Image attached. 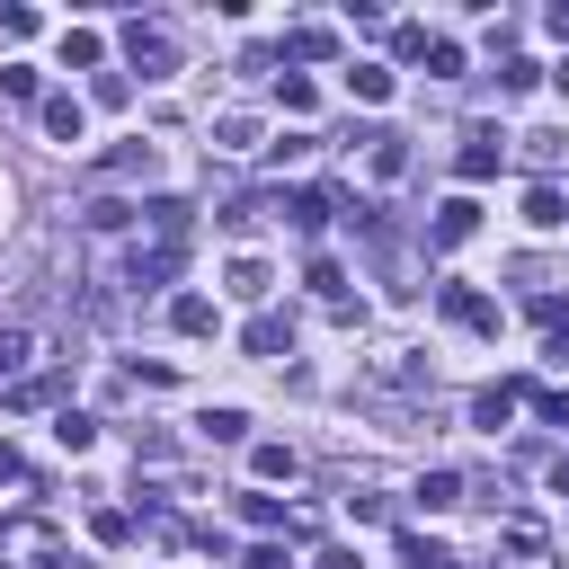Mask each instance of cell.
Listing matches in <instances>:
<instances>
[{"label":"cell","mask_w":569,"mask_h":569,"mask_svg":"<svg viewBox=\"0 0 569 569\" xmlns=\"http://www.w3.org/2000/svg\"><path fill=\"white\" fill-rule=\"evenodd\" d=\"M44 133H53V142H80V98L53 89V98H44Z\"/></svg>","instance_id":"obj_18"},{"label":"cell","mask_w":569,"mask_h":569,"mask_svg":"<svg viewBox=\"0 0 569 569\" xmlns=\"http://www.w3.org/2000/svg\"><path fill=\"white\" fill-rule=\"evenodd\" d=\"M0 480H27V462H18V445H0Z\"/></svg>","instance_id":"obj_35"},{"label":"cell","mask_w":569,"mask_h":569,"mask_svg":"<svg viewBox=\"0 0 569 569\" xmlns=\"http://www.w3.org/2000/svg\"><path fill=\"white\" fill-rule=\"evenodd\" d=\"M551 80H560V89H569V62H560V71H551Z\"/></svg>","instance_id":"obj_39"},{"label":"cell","mask_w":569,"mask_h":569,"mask_svg":"<svg viewBox=\"0 0 569 569\" xmlns=\"http://www.w3.org/2000/svg\"><path fill=\"white\" fill-rule=\"evenodd\" d=\"M427 71H436V80H462V44H453V36H427Z\"/></svg>","instance_id":"obj_22"},{"label":"cell","mask_w":569,"mask_h":569,"mask_svg":"<svg viewBox=\"0 0 569 569\" xmlns=\"http://www.w3.org/2000/svg\"><path fill=\"white\" fill-rule=\"evenodd\" d=\"M249 569H284V551H276V542H258V551H249Z\"/></svg>","instance_id":"obj_36"},{"label":"cell","mask_w":569,"mask_h":569,"mask_svg":"<svg viewBox=\"0 0 569 569\" xmlns=\"http://www.w3.org/2000/svg\"><path fill=\"white\" fill-rule=\"evenodd\" d=\"M498 160H507V133H498V124H471V133H462V151H453V169H462V178H489Z\"/></svg>","instance_id":"obj_5"},{"label":"cell","mask_w":569,"mask_h":569,"mask_svg":"<svg viewBox=\"0 0 569 569\" xmlns=\"http://www.w3.org/2000/svg\"><path fill=\"white\" fill-rule=\"evenodd\" d=\"M284 53H293V62H329V53H338V36H329V27H293V36H284Z\"/></svg>","instance_id":"obj_17"},{"label":"cell","mask_w":569,"mask_h":569,"mask_svg":"<svg viewBox=\"0 0 569 569\" xmlns=\"http://www.w3.org/2000/svg\"><path fill=\"white\" fill-rule=\"evenodd\" d=\"M409 169V142L400 133H373V178H400Z\"/></svg>","instance_id":"obj_24"},{"label":"cell","mask_w":569,"mask_h":569,"mask_svg":"<svg viewBox=\"0 0 569 569\" xmlns=\"http://www.w3.org/2000/svg\"><path fill=\"white\" fill-rule=\"evenodd\" d=\"M53 391H62V373H27V382H18V391H9V400H18V409H44V400H53Z\"/></svg>","instance_id":"obj_29"},{"label":"cell","mask_w":569,"mask_h":569,"mask_svg":"<svg viewBox=\"0 0 569 569\" xmlns=\"http://www.w3.org/2000/svg\"><path fill=\"white\" fill-rule=\"evenodd\" d=\"M436 311H445L453 329H480V338H498V302H489V293H471V284H445V293H436Z\"/></svg>","instance_id":"obj_3"},{"label":"cell","mask_w":569,"mask_h":569,"mask_svg":"<svg viewBox=\"0 0 569 569\" xmlns=\"http://www.w3.org/2000/svg\"><path fill=\"white\" fill-rule=\"evenodd\" d=\"M284 213H293V231H320L329 213H347V187H293Z\"/></svg>","instance_id":"obj_6"},{"label":"cell","mask_w":569,"mask_h":569,"mask_svg":"<svg viewBox=\"0 0 569 569\" xmlns=\"http://www.w3.org/2000/svg\"><path fill=\"white\" fill-rule=\"evenodd\" d=\"M320 569H365V560L356 551H320Z\"/></svg>","instance_id":"obj_38"},{"label":"cell","mask_w":569,"mask_h":569,"mask_svg":"<svg viewBox=\"0 0 569 569\" xmlns=\"http://www.w3.org/2000/svg\"><path fill=\"white\" fill-rule=\"evenodd\" d=\"M53 445H62V453H89V445H98V418H89V409H62V418H53Z\"/></svg>","instance_id":"obj_15"},{"label":"cell","mask_w":569,"mask_h":569,"mask_svg":"<svg viewBox=\"0 0 569 569\" xmlns=\"http://www.w3.org/2000/svg\"><path fill=\"white\" fill-rule=\"evenodd\" d=\"M302 284H311V293H329V302H338V284H347V276H338V258H311V276H302Z\"/></svg>","instance_id":"obj_32"},{"label":"cell","mask_w":569,"mask_h":569,"mask_svg":"<svg viewBox=\"0 0 569 569\" xmlns=\"http://www.w3.org/2000/svg\"><path fill=\"white\" fill-rule=\"evenodd\" d=\"M284 347H293V320H276V311L249 320V356H284Z\"/></svg>","instance_id":"obj_19"},{"label":"cell","mask_w":569,"mask_h":569,"mask_svg":"<svg viewBox=\"0 0 569 569\" xmlns=\"http://www.w3.org/2000/svg\"><path fill=\"white\" fill-rule=\"evenodd\" d=\"M471 231H480V204H471V196H453V204H436V231H427V240H436V249H453V240H471Z\"/></svg>","instance_id":"obj_8"},{"label":"cell","mask_w":569,"mask_h":569,"mask_svg":"<svg viewBox=\"0 0 569 569\" xmlns=\"http://www.w3.org/2000/svg\"><path fill=\"white\" fill-rule=\"evenodd\" d=\"M551 498H569V453H560V462H551Z\"/></svg>","instance_id":"obj_37"},{"label":"cell","mask_w":569,"mask_h":569,"mask_svg":"<svg viewBox=\"0 0 569 569\" xmlns=\"http://www.w3.org/2000/svg\"><path fill=\"white\" fill-rule=\"evenodd\" d=\"M36 365V329H0V373H27Z\"/></svg>","instance_id":"obj_21"},{"label":"cell","mask_w":569,"mask_h":569,"mask_svg":"<svg viewBox=\"0 0 569 569\" xmlns=\"http://www.w3.org/2000/svg\"><path fill=\"white\" fill-rule=\"evenodd\" d=\"M142 222H151L160 240H187V222H196V204H178V196H151V204H142Z\"/></svg>","instance_id":"obj_10"},{"label":"cell","mask_w":569,"mask_h":569,"mask_svg":"<svg viewBox=\"0 0 569 569\" xmlns=\"http://www.w3.org/2000/svg\"><path fill=\"white\" fill-rule=\"evenodd\" d=\"M98 53H107L98 27H71V36H62V62H98Z\"/></svg>","instance_id":"obj_26"},{"label":"cell","mask_w":569,"mask_h":569,"mask_svg":"<svg viewBox=\"0 0 569 569\" xmlns=\"http://www.w3.org/2000/svg\"><path fill=\"white\" fill-rule=\"evenodd\" d=\"M133 213H142V204H124V196H89V204H80V222H89V231H124Z\"/></svg>","instance_id":"obj_12"},{"label":"cell","mask_w":569,"mask_h":569,"mask_svg":"<svg viewBox=\"0 0 569 569\" xmlns=\"http://www.w3.org/2000/svg\"><path fill=\"white\" fill-rule=\"evenodd\" d=\"M533 409H542V427H569V391H533Z\"/></svg>","instance_id":"obj_34"},{"label":"cell","mask_w":569,"mask_h":569,"mask_svg":"<svg viewBox=\"0 0 569 569\" xmlns=\"http://www.w3.org/2000/svg\"><path fill=\"white\" fill-rule=\"evenodd\" d=\"M133 169H151V142H124V151L98 160V178H133Z\"/></svg>","instance_id":"obj_25"},{"label":"cell","mask_w":569,"mask_h":569,"mask_svg":"<svg viewBox=\"0 0 569 569\" xmlns=\"http://www.w3.org/2000/svg\"><path fill=\"white\" fill-rule=\"evenodd\" d=\"M213 142H222V151H258V116H222Z\"/></svg>","instance_id":"obj_23"},{"label":"cell","mask_w":569,"mask_h":569,"mask_svg":"<svg viewBox=\"0 0 569 569\" xmlns=\"http://www.w3.org/2000/svg\"><path fill=\"white\" fill-rule=\"evenodd\" d=\"M0 569H71V542L44 516H9L0 525Z\"/></svg>","instance_id":"obj_1"},{"label":"cell","mask_w":569,"mask_h":569,"mask_svg":"<svg viewBox=\"0 0 569 569\" xmlns=\"http://www.w3.org/2000/svg\"><path fill=\"white\" fill-rule=\"evenodd\" d=\"M196 427H204V445H240V436H249V409H231V400H222V409H204Z\"/></svg>","instance_id":"obj_14"},{"label":"cell","mask_w":569,"mask_h":569,"mask_svg":"<svg viewBox=\"0 0 569 569\" xmlns=\"http://www.w3.org/2000/svg\"><path fill=\"white\" fill-rule=\"evenodd\" d=\"M525 222H533V231H560V222H569V204H560V187H551V178L525 196Z\"/></svg>","instance_id":"obj_13"},{"label":"cell","mask_w":569,"mask_h":569,"mask_svg":"<svg viewBox=\"0 0 569 569\" xmlns=\"http://www.w3.org/2000/svg\"><path fill=\"white\" fill-rule=\"evenodd\" d=\"M347 89H356V98H391V71H382V62H356Z\"/></svg>","instance_id":"obj_27"},{"label":"cell","mask_w":569,"mask_h":569,"mask_svg":"<svg viewBox=\"0 0 569 569\" xmlns=\"http://www.w3.org/2000/svg\"><path fill=\"white\" fill-rule=\"evenodd\" d=\"M124 53H133V71H142V80L178 71V44H169V27H151V18H133V27H124Z\"/></svg>","instance_id":"obj_2"},{"label":"cell","mask_w":569,"mask_h":569,"mask_svg":"<svg viewBox=\"0 0 569 569\" xmlns=\"http://www.w3.org/2000/svg\"><path fill=\"white\" fill-rule=\"evenodd\" d=\"M178 267H187V240H151V249H133L124 276H133V284H169Z\"/></svg>","instance_id":"obj_7"},{"label":"cell","mask_w":569,"mask_h":569,"mask_svg":"<svg viewBox=\"0 0 569 569\" xmlns=\"http://www.w3.org/2000/svg\"><path fill=\"white\" fill-rule=\"evenodd\" d=\"M489 560H498V569H560V560H551V542H542L533 525H507V533L489 542Z\"/></svg>","instance_id":"obj_4"},{"label":"cell","mask_w":569,"mask_h":569,"mask_svg":"<svg viewBox=\"0 0 569 569\" xmlns=\"http://www.w3.org/2000/svg\"><path fill=\"white\" fill-rule=\"evenodd\" d=\"M400 560H409V569H445V551H436L427 533H400Z\"/></svg>","instance_id":"obj_31"},{"label":"cell","mask_w":569,"mask_h":569,"mask_svg":"<svg viewBox=\"0 0 569 569\" xmlns=\"http://www.w3.org/2000/svg\"><path fill=\"white\" fill-rule=\"evenodd\" d=\"M418 507H427V516L462 507V471H427V480H418Z\"/></svg>","instance_id":"obj_16"},{"label":"cell","mask_w":569,"mask_h":569,"mask_svg":"<svg viewBox=\"0 0 569 569\" xmlns=\"http://www.w3.org/2000/svg\"><path fill=\"white\" fill-rule=\"evenodd\" d=\"M560 151H569V133H525V160L533 169H560Z\"/></svg>","instance_id":"obj_28"},{"label":"cell","mask_w":569,"mask_h":569,"mask_svg":"<svg viewBox=\"0 0 569 569\" xmlns=\"http://www.w3.org/2000/svg\"><path fill=\"white\" fill-rule=\"evenodd\" d=\"M516 400H525V382H489V391L471 400V427H489V436H498V427L516 418Z\"/></svg>","instance_id":"obj_9"},{"label":"cell","mask_w":569,"mask_h":569,"mask_svg":"<svg viewBox=\"0 0 569 569\" xmlns=\"http://www.w3.org/2000/svg\"><path fill=\"white\" fill-rule=\"evenodd\" d=\"M249 471L258 480H293V445H249Z\"/></svg>","instance_id":"obj_20"},{"label":"cell","mask_w":569,"mask_h":569,"mask_svg":"<svg viewBox=\"0 0 569 569\" xmlns=\"http://www.w3.org/2000/svg\"><path fill=\"white\" fill-rule=\"evenodd\" d=\"M445 569H462V560H445Z\"/></svg>","instance_id":"obj_40"},{"label":"cell","mask_w":569,"mask_h":569,"mask_svg":"<svg viewBox=\"0 0 569 569\" xmlns=\"http://www.w3.org/2000/svg\"><path fill=\"white\" fill-rule=\"evenodd\" d=\"M231 293H249V302H258V293H267V267H258V258H231Z\"/></svg>","instance_id":"obj_30"},{"label":"cell","mask_w":569,"mask_h":569,"mask_svg":"<svg viewBox=\"0 0 569 569\" xmlns=\"http://www.w3.org/2000/svg\"><path fill=\"white\" fill-rule=\"evenodd\" d=\"M240 516H249L258 533H276V525H284V507H276V498H240Z\"/></svg>","instance_id":"obj_33"},{"label":"cell","mask_w":569,"mask_h":569,"mask_svg":"<svg viewBox=\"0 0 569 569\" xmlns=\"http://www.w3.org/2000/svg\"><path fill=\"white\" fill-rule=\"evenodd\" d=\"M169 329H178V338H213V302H204V293H178V302H169Z\"/></svg>","instance_id":"obj_11"}]
</instances>
